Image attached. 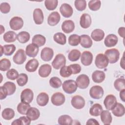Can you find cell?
Returning a JSON list of instances; mask_svg holds the SVG:
<instances>
[{"mask_svg":"<svg viewBox=\"0 0 125 125\" xmlns=\"http://www.w3.org/2000/svg\"><path fill=\"white\" fill-rule=\"evenodd\" d=\"M105 56L107 57L110 63H115L119 59L120 52L116 48H111L106 50L104 52Z\"/></svg>","mask_w":125,"mask_h":125,"instance_id":"obj_1","label":"cell"},{"mask_svg":"<svg viewBox=\"0 0 125 125\" xmlns=\"http://www.w3.org/2000/svg\"><path fill=\"white\" fill-rule=\"evenodd\" d=\"M63 91L69 94L74 93L77 89V85L76 81L73 80H68L64 81L62 85Z\"/></svg>","mask_w":125,"mask_h":125,"instance_id":"obj_2","label":"cell"},{"mask_svg":"<svg viewBox=\"0 0 125 125\" xmlns=\"http://www.w3.org/2000/svg\"><path fill=\"white\" fill-rule=\"evenodd\" d=\"M108 63V60L104 54L99 53L96 56L95 60V64L98 68H105L107 66Z\"/></svg>","mask_w":125,"mask_h":125,"instance_id":"obj_3","label":"cell"},{"mask_svg":"<svg viewBox=\"0 0 125 125\" xmlns=\"http://www.w3.org/2000/svg\"><path fill=\"white\" fill-rule=\"evenodd\" d=\"M66 63V58L62 54L56 55L52 62V66L55 69H59L64 66Z\"/></svg>","mask_w":125,"mask_h":125,"instance_id":"obj_4","label":"cell"},{"mask_svg":"<svg viewBox=\"0 0 125 125\" xmlns=\"http://www.w3.org/2000/svg\"><path fill=\"white\" fill-rule=\"evenodd\" d=\"M76 82L77 86L79 88L85 89L88 86L90 83V80L87 75L83 74L77 77Z\"/></svg>","mask_w":125,"mask_h":125,"instance_id":"obj_5","label":"cell"},{"mask_svg":"<svg viewBox=\"0 0 125 125\" xmlns=\"http://www.w3.org/2000/svg\"><path fill=\"white\" fill-rule=\"evenodd\" d=\"M104 89L100 85H94L91 87L89 90V95L90 97L94 99L98 100L102 98L104 95Z\"/></svg>","mask_w":125,"mask_h":125,"instance_id":"obj_6","label":"cell"},{"mask_svg":"<svg viewBox=\"0 0 125 125\" xmlns=\"http://www.w3.org/2000/svg\"><path fill=\"white\" fill-rule=\"evenodd\" d=\"M33 98V92L30 88L24 89L21 94V102L30 104L32 102Z\"/></svg>","mask_w":125,"mask_h":125,"instance_id":"obj_7","label":"cell"},{"mask_svg":"<svg viewBox=\"0 0 125 125\" xmlns=\"http://www.w3.org/2000/svg\"><path fill=\"white\" fill-rule=\"evenodd\" d=\"M71 105L73 107L77 109L83 108L85 104L84 98L80 95H75L73 96L71 101Z\"/></svg>","mask_w":125,"mask_h":125,"instance_id":"obj_8","label":"cell"},{"mask_svg":"<svg viewBox=\"0 0 125 125\" xmlns=\"http://www.w3.org/2000/svg\"><path fill=\"white\" fill-rule=\"evenodd\" d=\"M117 103L116 97L112 94L107 95L104 101V106L108 110H111L115 107Z\"/></svg>","mask_w":125,"mask_h":125,"instance_id":"obj_9","label":"cell"},{"mask_svg":"<svg viewBox=\"0 0 125 125\" xmlns=\"http://www.w3.org/2000/svg\"><path fill=\"white\" fill-rule=\"evenodd\" d=\"M26 55L23 49H18L13 57V62L17 64H22L26 60Z\"/></svg>","mask_w":125,"mask_h":125,"instance_id":"obj_10","label":"cell"},{"mask_svg":"<svg viewBox=\"0 0 125 125\" xmlns=\"http://www.w3.org/2000/svg\"><path fill=\"white\" fill-rule=\"evenodd\" d=\"M9 25L13 30H19L21 29L23 25V21L20 17H14L9 21Z\"/></svg>","mask_w":125,"mask_h":125,"instance_id":"obj_11","label":"cell"},{"mask_svg":"<svg viewBox=\"0 0 125 125\" xmlns=\"http://www.w3.org/2000/svg\"><path fill=\"white\" fill-rule=\"evenodd\" d=\"M65 100V96L61 92H56L54 93L51 98L52 104L56 106L62 105L64 104Z\"/></svg>","mask_w":125,"mask_h":125,"instance_id":"obj_12","label":"cell"},{"mask_svg":"<svg viewBox=\"0 0 125 125\" xmlns=\"http://www.w3.org/2000/svg\"><path fill=\"white\" fill-rule=\"evenodd\" d=\"M54 55L53 50L49 47L43 48L41 52V58L42 60L45 62L50 61Z\"/></svg>","mask_w":125,"mask_h":125,"instance_id":"obj_13","label":"cell"},{"mask_svg":"<svg viewBox=\"0 0 125 125\" xmlns=\"http://www.w3.org/2000/svg\"><path fill=\"white\" fill-rule=\"evenodd\" d=\"M93 55L91 52L85 51L81 55V61L82 63L84 66L90 65L93 61Z\"/></svg>","mask_w":125,"mask_h":125,"instance_id":"obj_14","label":"cell"},{"mask_svg":"<svg viewBox=\"0 0 125 125\" xmlns=\"http://www.w3.org/2000/svg\"><path fill=\"white\" fill-rule=\"evenodd\" d=\"M60 11L64 18L70 17L73 13V10L70 5L68 3H63L60 8Z\"/></svg>","mask_w":125,"mask_h":125,"instance_id":"obj_15","label":"cell"},{"mask_svg":"<svg viewBox=\"0 0 125 125\" xmlns=\"http://www.w3.org/2000/svg\"><path fill=\"white\" fill-rule=\"evenodd\" d=\"M118 42V39L116 35L113 34L108 35L104 40V44L107 47H111L115 46Z\"/></svg>","mask_w":125,"mask_h":125,"instance_id":"obj_16","label":"cell"},{"mask_svg":"<svg viewBox=\"0 0 125 125\" xmlns=\"http://www.w3.org/2000/svg\"><path fill=\"white\" fill-rule=\"evenodd\" d=\"M61 17L59 13L57 11L53 12L48 17L47 23L51 26L56 25L60 21Z\"/></svg>","mask_w":125,"mask_h":125,"instance_id":"obj_17","label":"cell"},{"mask_svg":"<svg viewBox=\"0 0 125 125\" xmlns=\"http://www.w3.org/2000/svg\"><path fill=\"white\" fill-rule=\"evenodd\" d=\"M92 22L91 18L90 15L87 13L83 14L80 20V24L83 28H88L91 25Z\"/></svg>","mask_w":125,"mask_h":125,"instance_id":"obj_18","label":"cell"},{"mask_svg":"<svg viewBox=\"0 0 125 125\" xmlns=\"http://www.w3.org/2000/svg\"><path fill=\"white\" fill-rule=\"evenodd\" d=\"M33 20L36 24L40 25L43 23L44 20L43 13L40 8H36L34 9L33 13Z\"/></svg>","mask_w":125,"mask_h":125,"instance_id":"obj_19","label":"cell"},{"mask_svg":"<svg viewBox=\"0 0 125 125\" xmlns=\"http://www.w3.org/2000/svg\"><path fill=\"white\" fill-rule=\"evenodd\" d=\"M39 46L34 43H30L27 45L25 49L26 54L30 57H35L39 52Z\"/></svg>","mask_w":125,"mask_h":125,"instance_id":"obj_20","label":"cell"},{"mask_svg":"<svg viewBox=\"0 0 125 125\" xmlns=\"http://www.w3.org/2000/svg\"><path fill=\"white\" fill-rule=\"evenodd\" d=\"M74 29L75 24L72 20H65L62 24V29L65 33H70L73 32Z\"/></svg>","mask_w":125,"mask_h":125,"instance_id":"obj_21","label":"cell"},{"mask_svg":"<svg viewBox=\"0 0 125 125\" xmlns=\"http://www.w3.org/2000/svg\"><path fill=\"white\" fill-rule=\"evenodd\" d=\"M52 67L49 64H42L39 68L38 73L42 78H46L49 76L51 72Z\"/></svg>","mask_w":125,"mask_h":125,"instance_id":"obj_22","label":"cell"},{"mask_svg":"<svg viewBox=\"0 0 125 125\" xmlns=\"http://www.w3.org/2000/svg\"><path fill=\"white\" fill-rule=\"evenodd\" d=\"M39 62L35 59L30 60L27 62L25 66V69L29 72H34L39 66Z\"/></svg>","mask_w":125,"mask_h":125,"instance_id":"obj_23","label":"cell"},{"mask_svg":"<svg viewBox=\"0 0 125 125\" xmlns=\"http://www.w3.org/2000/svg\"><path fill=\"white\" fill-rule=\"evenodd\" d=\"M105 78V74L104 71L96 70L92 74L93 81L96 83H101L103 82Z\"/></svg>","mask_w":125,"mask_h":125,"instance_id":"obj_24","label":"cell"},{"mask_svg":"<svg viewBox=\"0 0 125 125\" xmlns=\"http://www.w3.org/2000/svg\"><path fill=\"white\" fill-rule=\"evenodd\" d=\"M36 101L39 105L41 106H45L49 102L48 95L45 92L40 93L37 97Z\"/></svg>","mask_w":125,"mask_h":125,"instance_id":"obj_25","label":"cell"},{"mask_svg":"<svg viewBox=\"0 0 125 125\" xmlns=\"http://www.w3.org/2000/svg\"><path fill=\"white\" fill-rule=\"evenodd\" d=\"M81 45L83 48H88L92 46L93 42L90 37L87 35L83 34L80 36V42Z\"/></svg>","mask_w":125,"mask_h":125,"instance_id":"obj_26","label":"cell"},{"mask_svg":"<svg viewBox=\"0 0 125 125\" xmlns=\"http://www.w3.org/2000/svg\"><path fill=\"white\" fill-rule=\"evenodd\" d=\"M26 115L31 120V121H35L39 118L40 116V112L37 108L30 107L28 110Z\"/></svg>","mask_w":125,"mask_h":125,"instance_id":"obj_27","label":"cell"},{"mask_svg":"<svg viewBox=\"0 0 125 125\" xmlns=\"http://www.w3.org/2000/svg\"><path fill=\"white\" fill-rule=\"evenodd\" d=\"M113 114L116 117H122L125 113L124 106L120 103H117L115 107L111 110Z\"/></svg>","mask_w":125,"mask_h":125,"instance_id":"obj_28","label":"cell"},{"mask_svg":"<svg viewBox=\"0 0 125 125\" xmlns=\"http://www.w3.org/2000/svg\"><path fill=\"white\" fill-rule=\"evenodd\" d=\"M101 120L104 125H110L112 121L110 112L108 110H103L100 114Z\"/></svg>","mask_w":125,"mask_h":125,"instance_id":"obj_29","label":"cell"},{"mask_svg":"<svg viewBox=\"0 0 125 125\" xmlns=\"http://www.w3.org/2000/svg\"><path fill=\"white\" fill-rule=\"evenodd\" d=\"M91 37L94 41L100 42L104 38V32L101 29H95L91 32Z\"/></svg>","mask_w":125,"mask_h":125,"instance_id":"obj_30","label":"cell"},{"mask_svg":"<svg viewBox=\"0 0 125 125\" xmlns=\"http://www.w3.org/2000/svg\"><path fill=\"white\" fill-rule=\"evenodd\" d=\"M103 111L102 106L98 103H96L92 105L89 109V114L93 116H98L100 115Z\"/></svg>","mask_w":125,"mask_h":125,"instance_id":"obj_31","label":"cell"},{"mask_svg":"<svg viewBox=\"0 0 125 125\" xmlns=\"http://www.w3.org/2000/svg\"><path fill=\"white\" fill-rule=\"evenodd\" d=\"M32 43L40 47L44 45L46 42V39L44 36L41 34H37L33 36L32 40Z\"/></svg>","mask_w":125,"mask_h":125,"instance_id":"obj_32","label":"cell"},{"mask_svg":"<svg viewBox=\"0 0 125 125\" xmlns=\"http://www.w3.org/2000/svg\"><path fill=\"white\" fill-rule=\"evenodd\" d=\"M3 39L6 42H13L17 39V35L13 31H9L3 35Z\"/></svg>","mask_w":125,"mask_h":125,"instance_id":"obj_33","label":"cell"},{"mask_svg":"<svg viewBox=\"0 0 125 125\" xmlns=\"http://www.w3.org/2000/svg\"><path fill=\"white\" fill-rule=\"evenodd\" d=\"M73 120L68 115L60 116L58 120V123L61 125H70L72 124Z\"/></svg>","mask_w":125,"mask_h":125,"instance_id":"obj_34","label":"cell"},{"mask_svg":"<svg viewBox=\"0 0 125 125\" xmlns=\"http://www.w3.org/2000/svg\"><path fill=\"white\" fill-rule=\"evenodd\" d=\"M54 41L58 44L64 45L66 42V37L65 35L61 32H58L53 36Z\"/></svg>","mask_w":125,"mask_h":125,"instance_id":"obj_35","label":"cell"},{"mask_svg":"<svg viewBox=\"0 0 125 125\" xmlns=\"http://www.w3.org/2000/svg\"><path fill=\"white\" fill-rule=\"evenodd\" d=\"M1 116L4 119L10 120L15 116V111L11 108H6L2 111Z\"/></svg>","mask_w":125,"mask_h":125,"instance_id":"obj_36","label":"cell"},{"mask_svg":"<svg viewBox=\"0 0 125 125\" xmlns=\"http://www.w3.org/2000/svg\"><path fill=\"white\" fill-rule=\"evenodd\" d=\"M31 120L27 116H21L19 119L15 120L12 123V125H29L31 123Z\"/></svg>","mask_w":125,"mask_h":125,"instance_id":"obj_37","label":"cell"},{"mask_svg":"<svg viewBox=\"0 0 125 125\" xmlns=\"http://www.w3.org/2000/svg\"><path fill=\"white\" fill-rule=\"evenodd\" d=\"M30 34L26 31H21L17 35V40L21 43H25L30 39Z\"/></svg>","mask_w":125,"mask_h":125,"instance_id":"obj_38","label":"cell"},{"mask_svg":"<svg viewBox=\"0 0 125 125\" xmlns=\"http://www.w3.org/2000/svg\"><path fill=\"white\" fill-rule=\"evenodd\" d=\"M81 52L78 49H72L71 50L68 55V58L71 62H75L78 61L81 57Z\"/></svg>","mask_w":125,"mask_h":125,"instance_id":"obj_39","label":"cell"},{"mask_svg":"<svg viewBox=\"0 0 125 125\" xmlns=\"http://www.w3.org/2000/svg\"><path fill=\"white\" fill-rule=\"evenodd\" d=\"M30 107L29 104L21 102V103H19L17 106V111L21 114L26 115L28 110Z\"/></svg>","mask_w":125,"mask_h":125,"instance_id":"obj_40","label":"cell"},{"mask_svg":"<svg viewBox=\"0 0 125 125\" xmlns=\"http://www.w3.org/2000/svg\"><path fill=\"white\" fill-rule=\"evenodd\" d=\"M4 87H5L7 91L8 95L10 96L13 94L16 90V86L15 84L11 82H6L3 85Z\"/></svg>","mask_w":125,"mask_h":125,"instance_id":"obj_41","label":"cell"},{"mask_svg":"<svg viewBox=\"0 0 125 125\" xmlns=\"http://www.w3.org/2000/svg\"><path fill=\"white\" fill-rule=\"evenodd\" d=\"M11 64L10 60L6 58H3L0 61V69L1 71L9 70Z\"/></svg>","mask_w":125,"mask_h":125,"instance_id":"obj_42","label":"cell"},{"mask_svg":"<svg viewBox=\"0 0 125 125\" xmlns=\"http://www.w3.org/2000/svg\"><path fill=\"white\" fill-rule=\"evenodd\" d=\"M115 88L119 91L125 89V80L124 78H118L116 79L114 83Z\"/></svg>","mask_w":125,"mask_h":125,"instance_id":"obj_43","label":"cell"},{"mask_svg":"<svg viewBox=\"0 0 125 125\" xmlns=\"http://www.w3.org/2000/svg\"><path fill=\"white\" fill-rule=\"evenodd\" d=\"M16 46L13 44H6L3 46V54L6 56H11L16 50Z\"/></svg>","mask_w":125,"mask_h":125,"instance_id":"obj_44","label":"cell"},{"mask_svg":"<svg viewBox=\"0 0 125 125\" xmlns=\"http://www.w3.org/2000/svg\"><path fill=\"white\" fill-rule=\"evenodd\" d=\"M68 41L70 45L77 46L80 42V36L77 34H72L69 37Z\"/></svg>","mask_w":125,"mask_h":125,"instance_id":"obj_45","label":"cell"},{"mask_svg":"<svg viewBox=\"0 0 125 125\" xmlns=\"http://www.w3.org/2000/svg\"><path fill=\"white\" fill-rule=\"evenodd\" d=\"M58 1L57 0H45L44 5L46 8L48 10H54L58 6Z\"/></svg>","mask_w":125,"mask_h":125,"instance_id":"obj_46","label":"cell"},{"mask_svg":"<svg viewBox=\"0 0 125 125\" xmlns=\"http://www.w3.org/2000/svg\"><path fill=\"white\" fill-rule=\"evenodd\" d=\"M89 8L94 11L98 10L101 5V2L99 0H91L88 2Z\"/></svg>","mask_w":125,"mask_h":125,"instance_id":"obj_47","label":"cell"},{"mask_svg":"<svg viewBox=\"0 0 125 125\" xmlns=\"http://www.w3.org/2000/svg\"><path fill=\"white\" fill-rule=\"evenodd\" d=\"M49 84L54 88H58L62 84V82L60 78L57 77H52L49 80Z\"/></svg>","mask_w":125,"mask_h":125,"instance_id":"obj_48","label":"cell"},{"mask_svg":"<svg viewBox=\"0 0 125 125\" xmlns=\"http://www.w3.org/2000/svg\"><path fill=\"white\" fill-rule=\"evenodd\" d=\"M28 82V76L25 73H21L17 79V83L20 86L25 85Z\"/></svg>","mask_w":125,"mask_h":125,"instance_id":"obj_49","label":"cell"},{"mask_svg":"<svg viewBox=\"0 0 125 125\" xmlns=\"http://www.w3.org/2000/svg\"><path fill=\"white\" fill-rule=\"evenodd\" d=\"M76 9L79 11L84 10L86 7V1L85 0H76L74 2Z\"/></svg>","mask_w":125,"mask_h":125,"instance_id":"obj_50","label":"cell"},{"mask_svg":"<svg viewBox=\"0 0 125 125\" xmlns=\"http://www.w3.org/2000/svg\"><path fill=\"white\" fill-rule=\"evenodd\" d=\"M60 75L63 78H67L70 76L72 73L69 66H63L60 70Z\"/></svg>","mask_w":125,"mask_h":125,"instance_id":"obj_51","label":"cell"},{"mask_svg":"<svg viewBox=\"0 0 125 125\" xmlns=\"http://www.w3.org/2000/svg\"><path fill=\"white\" fill-rule=\"evenodd\" d=\"M6 75L8 79L11 80H15L18 78L19 74L15 69L12 68L7 71Z\"/></svg>","mask_w":125,"mask_h":125,"instance_id":"obj_52","label":"cell"},{"mask_svg":"<svg viewBox=\"0 0 125 125\" xmlns=\"http://www.w3.org/2000/svg\"><path fill=\"white\" fill-rule=\"evenodd\" d=\"M10 5L7 2H2L0 5V10L2 13L7 14L9 13L10 11Z\"/></svg>","mask_w":125,"mask_h":125,"instance_id":"obj_53","label":"cell"},{"mask_svg":"<svg viewBox=\"0 0 125 125\" xmlns=\"http://www.w3.org/2000/svg\"><path fill=\"white\" fill-rule=\"evenodd\" d=\"M68 66L72 71V74H77L79 73L82 69L81 65L77 63L72 64Z\"/></svg>","mask_w":125,"mask_h":125,"instance_id":"obj_54","label":"cell"},{"mask_svg":"<svg viewBox=\"0 0 125 125\" xmlns=\"http://www.w3.org/2000/svg\"><path fill=\"white\" fill-rule=\"evenodd\" d=\"M0 100L4 99L6 97V96L8 95V93L6 89L3 85L0 87Z\"/></svg>","mask_w":125,"mask_h":125,"instance_id":"obj_55","label":"cell"},{"mask_svg":"<svg viewBox=\"0 0 125 125\" xmlns=\"http://www.w3.org/2000/svg\"><path fill=\"white\" fill-rule=\"evenodd\" d=\"M118 33L120 37L124 38L125 36V28L124 27H121L118 29Z\"/></svg>","mask_w":125,"mask_h":125,"instance_id":"obj_56","label":"cell"},{"mask_svg":"<svg viewBox=\"0 0 125 125\" xmlns=\"http://www.w3.org/2000/svg\"><path fill=\"white\" fill-rule=\"evenodd\" d=\"M86 125H99V122L95 119H93V118H90L89 119H88L87 121V122L86 123Z\"/></svg>","mask_w":125,"mask_h":125,"instance_id":"obj_57","label":"cell"},{"mask_svg":"<svg viewBox=\"0 0 125 125\" xmlns=\"http://www.w3.org/2000/svg\"><path fill=\"white\" fill-rule=\"evenodd\" d=\"M120 97L121 100L123 102H125V89H123L122 90L120 91Z\"/></svg>","mask_w":125,"mask_h":125,"instance_id":"obj_58","label":"cell"},{"mask_svg":"<svg viewBox=\"0 0 125 125\" xmlns=\"http://www.w3.org/2000/svg\"><path fill=\"white\" fill-rule=\"evenodd\" d=\"M4 30H5V29H4V27L2 25H0V34H2V33H3L4 32Z\"/></svg>","mask_w":125,"mask_h":125,"instance_id":"obj_59","label":"cell"},{"mask_svg":"<svg viewBox=\"0 0 125 125\" xmlns=\"http://www.w3.org/2000/svg\"><path fill=\"white\" fill-rule=\"evenodd\" d=\"M0 52H1V53H0V56H2V54H3V46L1 45H0Z\"/></svg>","mask_w":125,"mask_h":125,"instance_id":"obj_60","label":"cell"}]
</instances>
